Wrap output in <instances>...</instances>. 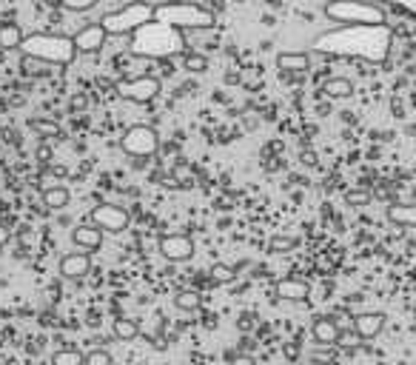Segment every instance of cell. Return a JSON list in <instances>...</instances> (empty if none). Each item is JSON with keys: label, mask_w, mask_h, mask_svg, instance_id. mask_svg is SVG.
Instances as JSON below:
<instances>
[{"label": "cell", "mask_w": 416, "mask_h": 365, "mask_svg": "<svg viewBox=\"0 0 416 365\" xmlns=\"http://www.w3.org/2000/svg\"><path fill=\"white\" fill-rule=\"evenodd\" d=\"M274 294L285 303H305L311 297V285L308 280L302 277H283L277 285H274Z\"/></svg>", "instance_id": "12"}, {"label": "cell", "mask_w": 416, "mask_h": 365, "mask_svg": "<svg viewBox=\"0 0 416 365\" xmlns=\"http://www.w3.org/2000/svg\"><path fill=\"white\" fill-rule=\"evenodd\" d=\"M154 21L165 23L171 29H180V32L212 29L217 23L212 9L202 6V4H191V0H168V4H157L154 6Z\"/></svg>", "instance_id": "2"}, {"label": "cell", "mask_w": 416, "mask_h": 365, "mask_svg": "<svg viewBox=\"0 0 416 365\" xmlns=\"http://www.w3.org/2000/svg\"><path fill=\"white\" fill-rule=\"evenodd\" d=\"M23 40H26V35L21 32L18 23H0V49H4V52L21 49Z\"/></svg>", "instance_id": "18"}, {"label": "cell", "mask_w": 416, "mask_h": 365, "mask_svg": "<svg viewBox=\"0 0 416 365\" xmlns=\"http://www.w3.org/2000/svg\"><path fill=\"white\" fill-rule=\"evenodd\" d=\"M151 21H154V6L146 4V0H134V4H126L123 9L106 12L100 18V26L106 29L109 38H123V35L131 38L140 26H146Z\"/></svg>", "instance_id": "4"}, {"label": "cell", "mask_w": 416, "mask_h": 365, "mask_svg": "<svg viewBox=\"0 0 416 365\" xmlns=\"http://www.w3.org/2000/svg\"><path fill=\"white\" fill-rule=\"evenodd\" d=\"M52 365H86V354L77 348H60L52 354Z\"/></svg>", "instance_id": "24"}, {"label": "cell", "mask_w": 416, "mask_h": 365, "mask_svg": "<svg viewBox=\"0 0 416 365\" xmlns=\"http://www.w3.org/2000/svg\"><path fill=\"white\" fill-rule=\"evenodd\" d=\"M302 163H305V165H314L317 160H314V154H311V151H302Z\"/></svg>", "instance_id": "34"}, {"label": "cell", "mask_w": 416, "mask_h": 365, "mask_svg": "<svg viewBox=\"0 0 416 365\" xmlns=\"http://www.w3.org/2000/svg\"><path fill=\"white\" fill-rule=\"evenodd\" d=\"M385 217L399 229H416V203H390Z\"/></svg>", "instance_id": "16"}, {"label": "cell", "mask_w": 416, "mask_h": 365, "mask_svg": "<svg viewBox=\"0 0 416 365\" xmlns=\"http://www.w3.org/2000/svg\"><path fill=\"white\" fill-rule=\"evenodd\" d=\"M371 203V192L368 189H351L345 192V206H354V209H362Z\"/></svg>", "instance_id": "29"}, {"label": "cell", "mask_w": 416, "mask_h": 365, "mask_svg": "<svg viewBox=\"0 0 416 365\" xmlns=\"http://www.w3.org/2000/svg\"><path fill=\"white\" fill-rule=\"evenodd\" d=\"M86 365H111V354L106 348H92L86 354Z\"/></svg>", "instance_id": "31"}, {"label": "cell", "mask_w": 416, "mask_h": 365, "mask_svg": "<svg viewBox=\"0 0 416 365\" xmlns=\"http://www.w3.org/2000/svg\"><path fill=\"white\" fill-rule=\"evenodd\" d=\"M322 92H325L331 100H345V97L354 94V83H351L348 77H331V80L322 83Z\"/></svg>", "instance_id": "21"}, {"label": "cell", "mask_w": 416, "mask_h": 365, "mask_svg": "<svg viewBox=\"0 0 416 365\" xmlns=\"http://www.w3.org/2000/svg\"><path fill=\"white\" fill-rule=\"evenodd\" d=\"M182 69L185 72H191V75H202V72H208V58L205 55H185L182 58Z\"/></svg>", "instance_id": "28"}, {"label": "cell", "mask_w": 416, "mask_h": 365, "mask_svg": "<svg viewBox=\"0 0 416 365\" xmlns=\"http://www.w3.org/2000/svg\"><path fill=\"white\" fill-rule=\"evenodd\" d=\"M29 129H32L38 137H43V140H58V137L63 134L60 123L52 120V117H32V120H29Z\"/></svg>", "instance_id": "19"}, {"label": "cell", "mask_w": 416, "mask_h": 365, "mask_svg": "<svg viewBox=\"0 0 416 365\" xmlns=\"http://www.w3.org/2000/svg\"><path fill=\"white\" fill-rule=\"evenodd\" d=\"M120 148H123V154H128V157H134V160H148V157H154L157 148H160V134H157L154 126L134 123V126H128V129L123 131Z\"/></svg>", "instance_id": "6"}, {"label": "cell", "mask_w": 416, "mask_h": 365, "mask_svg": "<svg viewBox=\"0 0 416 365\" xmlns=\"http://www.w3.org/2000/svg\"><path fill=\"white\" fill-rule=\"evenodd\" d=\"M385 328V314L382 311H362L354 317V334L359 339H373Z\"/></svg>", "instance_id": "13"}, {"label": "cell", "mask_w": 416, "mask_h": 365, "mask_svg": "<svg viewBox=\"0 0 416 365\" xmlns=\"http://www.w3.org/2000/svg\"><path fill=\"white\" fill-rule=\"evenodd\" d=\"M58 271H60L63 280H83L92 271V254H86V251L63 254L60 263H58Z\"/></svg>", "instance_id": "11"}, {"label": "cell", "mask_w": 416, "mask_h": 365, "mask_svg": "<svg viewBox=\"0 0 416 365\" xmlns=\"http://www.w3.org/2000/svg\"><path fill=\"white\" fill-rule=\"evenodd\" d=\"M52 69H55V66L43 63V60H35V58H23V72H26L29 77H49V75H52Z\"/></svg>", "instance_id": "27"}, {"label": "cell", "mask_w": 416, "mask_h": 365, "mask_svg": "<svg viewBox=\"0 0 416 365\" xmlns=\"http://www.w3.org/2000/svg\"><path fill=\"white\" fill-rule=\"evenodd\" d=\"M89 220H92V226H97L103 234H106V231H109V234H123V231L128 229V223H131V214H128L123 206L100 203V206L92 209Z\"/></svg>", "instance_id": "8"}, {"label": "cell", "mask_w": 416, "mask_h": 365, "mask_svg": "<svg viewBox=\"0 0 416 365\" xmlns=\"http://www.w3.org/2000/svg\"><path fill=\"white\" fill-rule=\"evenodd\" d=\"M9 240H12V231H9V226H4V223H0V251H4V249L9 246Z\"/></svg>", "instance_id": "33"}, {"label": "cell", "mask_w": 416, "mask_h": 365, "mask_svg": "<svg viewBox=\"0 0 416 365\" xmlns=\"http://www.w3.org/2000/svg\"><path fill=\"white\" fill-rule=\"evenodd\" d=\"M72 40H75L77 55H97V52L106 46L109 35H106V29H103L100 23H89V26H83L77 35H72Z\"/></svg>", "instance_id": "10"}, {"label": "cell", "mask_w": 416, "mask_h": 365, "mask_svg": "<svg viewBox=\"0 0 416 365\" xmlns=\"http://www.w3.org/2000/svg\"><path fill=\"white\" fill-rule=\"evenodd\" d=\"M111 331H114V337L123 339V342H131V339L140 337V325H137L134 320H128V317H117V320L111 322Z\"/></svg>", "instance_id": "23"}, {"label": "cell", "mask_w": 416, "mask_h": 365, "mask_svg": "<svg viewBox=\"0 0 416 365\" xmlns=\"http://www.w3.org/2000/svg\"><path fill=\"white\" fill-rule=\"evenodd\" d=\"M325 15L336 23H354V26H371L382 21V12L371 6L368 0H328Z\"/></svg>", "instance_id": "5"}, {"label": "cell", "mask_w": 416, "mask_h": 365, "mask_svg": "<svg viewBox=\"0 0 416 365\" xmlns=\"http://www.w3.org/2000/svg\"><path fill=\"white\" fill-rule=\"evenodd\" d=\"M131 55L148 58V60H165L185 49V35L180 29H171L165 23H146L131 35Z\"/></svg>", "instance_id": "1"}, {"label": "cell", "mask_w": 416, "mask_h": 365, "mask_svg": "<svg viewBox=\"0 0 416 365\" xmlns=\"http://www.w3.org/2000/svg\"><path fill=\"white\" fill-rule=\"evenodd\" d=\"M43 203H46V209H52V212H63V209L72 203V195H69L66 186H49V189L43 192Z\"/></svg>", "instance_id": "20"}, {"label": "cell", "mask_w": 416, "mask_h": 365, "mask_svg": "<svg viewBox=\"0 0 416 365\" xmlns=\"http://www.w3.org/2000/svg\"><path fill=\"white\" fill-rule=\"evenodd\" d=\"M21 52H23V58H35V60H43L49 66H72L75 58H77L75 40L66 38V35H52V32L26 35Z\"/></svg>", "instance_id": "3"}, {"label": "cell", "mask_w": 416, "mask_h": 365, "mask_svg": "<svg viewBox=\"0 0 416 365\" xmlns=\"http://www.w3.org/2000/svg\"><path fill=\"white\" fill-rule=\"evenodd\" d=\"M86 106H89V97H86L83 92H80V94H75V97L69 100V109H72V111H83Z\"/></svg>", "instance_id": "32"}, {"label": "cell", "mask_w": 416, "mask_h": 365, "mask_svg": "<svg viewBox=\"0 0 416 365\" xmlns=\"http://www.w3.org/2000/svg\"><path fill=\"white\" fill-rule=\"evenodd\" d=\"M300 246V240L297 237H288V234H274L271 240H268V251L271 254H288V251H294Z\"/></svg>", "instance_id": "26"}, {"label": "cell", "mask_w": 416, "mask_h": 365, "mask_svg": "<svg viewBox=\"0 0 416 365\" xmlns=\"http://www.w3.org/2000/svg\"><path fill=\"white\" fill-rule=\"evenodd\" d=\"M237 274V266H229V263H214L212 268H208V280H212L214 285H223V283H231Z\"/></svg>", "instance_id": "25"}, {"label": "cell", "mask_w": 416, "mask_h": 365, "mask_svg": "<svg viewBox=\"0 0 416 365\" xmlns=\"http://www.w3.org/2000/svg\"><path fill=\"white\" fill-rule=\"evenodd\" d=\"M160 89H163L160 80H157V77H148V75H143V77H123V80L114 83V92H117L123 100L137 103V106L151 103V100L160 94Z\"/></svg>", "instance_id": "7"}, {"label": "cell", "mask_w": 416, "mask_h": 365, "mask_svg": "<svg viewBox=\"0 0 416 365\" xmlns=\"http://www.w3.org/2000/svg\"><path fill=\"white\" fill-rule=\"evenodd\" d=\"M58 4L63 9H69V12H89V9H94L100 4V0H58Z\"/></svg>", "instance_id": "30"}, {"label": "cell", "mask_w": 416, "mask_h": 365, "mask_svg": "<svg viewBox=\"0 0 416 365\" xmlns=\"http://www.w3.org/2000/svg\"><path fill=\"white\" fill-rule=\"evenodd\" d=\"M72 243H75L77 249H83L86 254H94V251L103 249V231H100L97 226H92V223L75 226V231H72Z\"/></svg>", "instance_id": "14"}, {"label": "cell", "mask_w": 416, "mask_h": 365, "mask_svg": "<svg viewBox=\"0 0 416 365\" xmlns=\"http://www.w3.org/2000/svg\"><path fill=\"white\" fill-rule=\"evenodd\" d=\"M171 303H174V308H177V311L194 314V311L202 305V297H199V291H194V288H185V291H177Z\"/></svg>", "instance_id": "22"}, {"label": "cell", "mask_w": 416, "mask_h": 365, "mask_svg": "<svg viewBox=\"0 0 416 365\" xmlns=\"http://www.w3.org/2000/svg\"><path fill=\"white\" fill-rule=\"evenodd\" d=\"M160 254L168 260V263H188L194 257V240L188 234H165L160 240Z\"/></svg>", "instance_id": "9"}, {"label": "cell", "mask_w": 416, "mask_h": 365, "mask_svg": "<svg viewBox=\"0 0 416 365\" xmlns=\"http://www.w3.org/2000/svg\"><path fill=\"white\" fill-rule=\"evenodd\" d=\"M277 69L280 72H285V75H305L308 69H311V55H305V52H283V55H277Z\"/></svg>", "instance_id": "17"}, {"label": "cell", "mask_w": 416, "mask_h": 365, "mask_svg": "<svg viewBox=\"0 0 416 365\" xmlns=\"http://www.w3.org/2000/svg\"><path fill=\"white\" fill-rule=\"evenodd\" d=\"M311 337H314V342H317V345L331 348V345H336V342H339L342 328L336 325V320H334V317H317V320H314V325H311Z\"/></svg>", "instance_id": "15"}]
</instances>
